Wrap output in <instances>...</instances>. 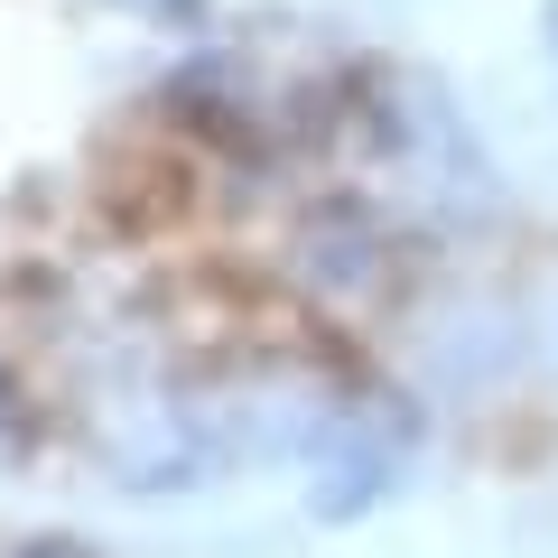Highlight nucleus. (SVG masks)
Returning <instances> with one entry per match:
<instances>
[{
	"instance_id": "nucleus-1",
	"label": "nucleus",
	"mask_w": 558,
	"mask_h": 558,
	"mask_svg": "<svg viewBox=\"0 0 558 558\" xmlns=\"http://www.w3.org/2000/svg\"><path fill=\"white\" fill-rule=\"evenodd\" d=\"M457 149L391 65L223 0H0V457L205 484L381 457Z\"/></svg>"
},
{
	"instance_id": "nucleus-2",
	"label": "nucleus",
	"mask_w": 558,
	"mask_h": 558,
	"mask_svg": "<svg viewBox=\"0 0 558 558\" xmlns=\"http://www.w3.org/2000/svg\"><path fill=\"white\" fill-rule=\"evenodd\" d=\"M0 558H84L75 539H47V531H0Z\"/></svg>"
}]
</instances>
